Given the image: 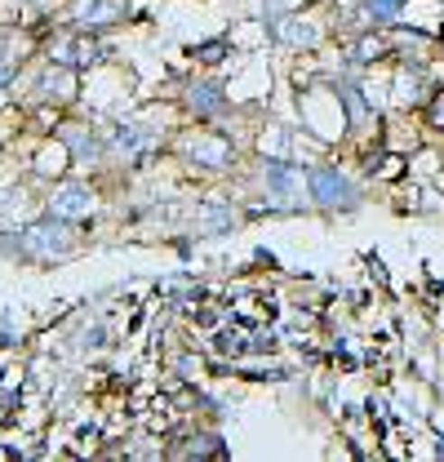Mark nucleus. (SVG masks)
<instances>
[{
    "instance_id": "f257e3e1",
    "label": "nucleus",
    "mask_w": 444,
    "mask_h": 462,
    "mask_svg": "<svg viewBox=\"0 0 444 462\" xmlns=\"http://www.w3.org/2000/svg\"><path fill=\"white\" fill-rule=\"evenodd\" d=\"M263 187H267V209H298L311 205V187L307 173L298 170L293 161H263Z\"/></svg>"
},
{
    "instance_id": "f03ea898",
    "label": "nucleus",
    "mask_w": 444,
    "mask_h": 462,
    "mask_svg": "<svg viewBox=\"0 0 444 462\" xmlns=\"http://www.w3.org/2000/svg\"><path fill=\"white\" fill-rule=\"evenodd\" d=\"M307 187H311V205H320V209H356L360 205V187L333 165L307 173Z\"/></svg>"
},
{
    "instance_id": "7ed1b4c3",
    "label": "nucleus",
    "mask_w": 444,
    "mask_h": 462,
    "mask_svg": "<svg viewBox=\"0 0 444 462\" xmlns=\"http://www.w3.org/2000/svg\"><path fill=\"white\" fill-rule=\"evenodd\" d=\"M18 249L32 254V258H41V263H54L62 254H71V227H62V218L36 223V227H27L18 236Z\"/></svg>"
},
{
    "instance_id": "20e7f679",
    "label": "nucleus",
    "mask_w": 444,
    "mask_h": 462,
    "mask_svg": "<svg viewBox=\"0 0 444 462\" xmlns=\"http://www.w3.org/2000/svg\"><path fill=\"white\" fill-rule=\"evenodd\" d=\"M50 209H54V218H62V223H71V218H89V209H94V191L80 187V182H67V187H58L54 196H50Z\"/></svg>"
},
{
    "instance_id": "39448f33",
    "label": "nucleus",
    "mask_w": 444,
    "mask_h": 462,
    "mask_svg": "<svg viewBox=\"0 0 444 462\" xmlns=\"http://www.w3.org/2000/svg\"><path fill=\"white\" fill-rule=\"evenodd\" d=\"M187 156H191L196 165L222 170V165H231V143H227L222 134H209V129H200L196 138H187Z\"/></svg>"
},
{
    "instance_id": "423d86ee",
    "label": "nucleus",
    "mask_w": 444,
    "mask_h": 462,
    "mask_svg": "<svg viewBox=\"0 0 444 462\" xmlns=\"http://www.w3.org/2000/svg\"><path fill=\"white\" fill-rule=\"evenodd\" d=\"M427 94H431V89H427V71H422V62L395 71V89H391L395 107H413V103H422Z\"/></svg>"
},
{
    "instance_id": "0eeeda50",
    "label": "nucleus",
    "mask_w": 444,
    "mask_h": 462,
    "mask_svg": "<svg viewBox=\"0 0 444 462\" xmlns=\"http://www.w3.org/2000/svg\"><path fill=\"white\" fill-rule=\"evenodd\" d=\"M280 36H284V41H293L298 50H320L325 27H320L316 18H298V14H293V18H284V23H280Z\"/></svg>"
},
{
    "instance_id": "6e6552de",
    "label": "nucleus",
    "mask_w": 444,
    "mask_h": 462,
    "mask_svg": "<svg viewBox=\"0 0 444 462\" xmlns=\"http://www.w3.org/2000/svg\"><path fill=\"white\" fill-rule=\"evenodd\" d=\"M125 14L120 0H80L76 5V27H107Z\"/></svg>"
},
{
    "instance_id": "1a4fd4ad",
    "label": "nucleus",
    "mask_w": 444,
    "mask_h": 462,
    "mask_svg": "<svg viewBox=\"0 0 444 462\" xmlns=\"http://www.w3.org/2000/svg\"><path fill=\"white\" fill-rule=\"evenodd\" d=\"M196 231H200V236L236 231V209H231V205H200V209H196Z\"/></svg>"
},
{
    "instance_id": "9d476101",
    "label": "nucleus",
    "mask_w": 444,
    "mask_h": 462,
    "mask_svg": "<svg viewBox=\"0 0 444 462\" xmlns=\"http://www.w3.org/2000/svg\"><path fill=\"white\" fill-rule=\"evenodd\" d=\"M222 98H227V94H222L214 80H200V85H191V89H187V103L196 107V116H214L222 107Z\"/></svg>"
},
{
    "instance_id": "9b49d317",
    "label": "nucleus",
    "mask_w": 444,
    "mask_h": 462,
    "mask_svg": "<svg viewBox=\"0 0 444 462\" xmlns=\"http://www.w3.org/2000/svg\"><path fill=\"white\" fill-rule=\"evenodd\" d=\"M41 94L45 98H71V71L67 67H50L41 76Z\"/></svg>"
},
{
    "instance_id": "f8f14e48",
    "label": "nucleus",
    "mask_w": 444,
    "mask_h": 462,
    "mask_svg": "<svg viewBox=\"0 0 444 462\" xmlns=\"http://www.w3.org/2000/svg\"><path fill=\"white\" fill-rule=\"evenodd\" d=\"M431 98H436V107H431V125H436V129H444V94L436 89Z\"/></svg>"
},
{
    "instance_id": "ddd939ff",
    "label": "nucleus",
    "mask_w": 444,
    "mask_h": 462,
    "mask_svg": "<svg viewBox=\"0 0 444 462\" xmlns=\"http://www.w3.org/2000/svg\"><path fill=\"white\" fill-rule=\"evenodd\" d=\"M222 50H227V45H218V41H214V45H205V50H200V58H205V62H218Z\"/></svg>"
},
{
    "instance_id": "4468645a",
    "label": "nucleus",
    "mask_w": 444,
    "mask_h": 462,
    "mask_svg": "<svg viewBox=\"0 0 444 462\" xmlns=\"http://www.w3.org/2000/svg\"><path fill=\"white\" fill-rule=\"evenodd\" d=\"M440 45H444V41H440Z\"/></svg>"
}]
</instances>
